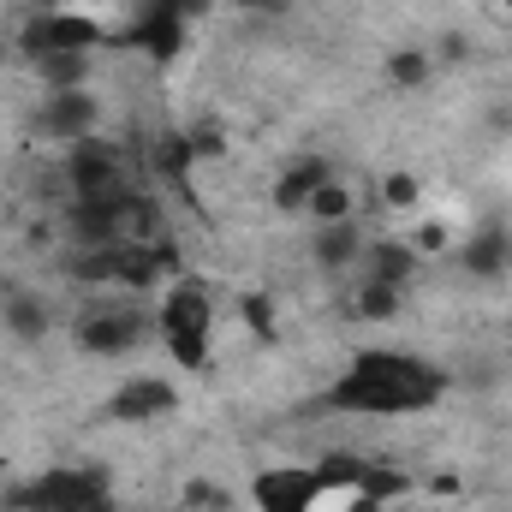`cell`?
<instances>
[{
    "label": "cell",
    "instance_id": "cell-1",
    "mask_svg": "<svg viewBox=\"0 0 512 512\" xmlns=\"http://www.w3.org/2000/svg\"><path fill=\"white\" fill-rule=\"evenodd\" d=\"M441 393H447V370H435L429 358L370 346L334 376L322 399H328V411H352V417H417V411L441 405Z\"/></svg>",
    "mask_w": 512,
    "mask_h": 512
},
{
    "label": "cell",
    "instance_id": "cell-26",
    "mask_svg": "<svg viewBox=\"0 0 512 512\" xmlns=\"http://www.w3.org/2000/svg\"><path fill=\"white\" fill-rule=\"evenodd\" d=\"M185 137H191L197 161H227V131L215 126V120H197V126H185Z\"/></svg>",
    "mask_w": 512,
    "mask_h": 512
},
{
    "label": "cell",
    "instance_id": "cell-22",
    "mask_svg": "<svg viewBox=\"0 0 512 512\" xmlns=\"http://www.w3.org/2000/svg\"><path fill=\"white\" fill-rule=\"evenodd\" d=\"M352 495H376V501H382V507H387V501H399V495H411V477H405L399 465H376V459H370Z\"/></svg>",
    "mask_w": 512,
    "mask_h": 512
},
{
    "label": "cell",
    "instance_id": "cell-7",
    "mask_svg": "<svg viewBox=\"0 0 512 512\" xmlns=\"http://www.w3.org/2000/svg\"><path fill=\"white\" fill-rule=\"evenodd\" d=\"M185 30H191V24H185L167 0H143L126 24L114 30L108 48H120V54H143L149 66H173L179 48H185Z\"/></svg>",
    "mask_w": 512,
    "mask_h": 512
},
{
    "label": "cell",
    "instance_id": "cell-31",
    "mask_svg": "<svg viewBox=\"0 0 512 512\" xmlns=\"http://www.w3.org/2000/svg\"><path fill=\"white\" fill-rule=\"evenodd\" d=\"M233 6H245V12H280L286 0H233Z\"/></svg>",
    "mask_w": 512,
    "mask_h": 512
},
{
    "label": "cell",
    "instance_id": "cell-10",
    "mask_svg": "<svg viewBox=\"0 0 512 512\" xmlns=\"http://www.w3.org/2000/svg\"><path fill=\"white\" fill-rule=\"evenodd\" d=\"M173 405H179V387L167 382V376H131V382L114 387L108 417H114V423H155V417H167Z\"/></svg>",
    "mask_w": 512,
    "mask_h": 512
},
{
    "label": "cell",
    "instance_id": "cell-29",
    "mask_svg": "<svg viewBox=\"0 0 512 512\" xmlns=\"http://www.w3.org/2000/svg\"><path fill=\"white\" fill-rule=\"evenodd\" d=\"M42 6H72V12H102V6H114V0H42Z\"/></svg>",
    "mask_w": 512,
    "mask_h": 512
},
{
    "label": "cell",
    "instance_id": "cell-21",
    "mask_svg": "<svg viewBox=\"0 0 512 512\" xmlns=\"http://www.w3.org/2000/svg\"><path fill=\"white\" fill-rule=\"evenodd\" d=\"M429 78H435V60H429L423 48H399V54L387 60V84H393V90H423Z\"/></svg>",
    "mask_w": 512,
    "mask_h": 512
},
{
    "label": "cell",
    "instance_id": "cell-23",
    "mask_svg": "<svg viewBox=\"0 0 512 512\" xmlns=\"http://www.w3.org/2000/svg\"><path fill=\"white\" fill-rule=\"evenodd\" d=\"M239 316H245V328H251L262 346L280 340V322H274V298H268V292H245V298H239Z\"/></svg>",
    "mask_w": 512,
    "mask_h": 512
},
{
    "label": "cell",
    "instance_id": "cell-4",
    "mask_svg": "<svg viewBox=\"0 0 512 512\" xmlns=\"http://www.w3.org/2000/svg\"><path fill=\"white\" fill-rule=\"evenodd\" d=\"M0 512H114V477L102 465H54L30 483H12Z\"/></svg>",
    "mask_w": 512,
    "mask_h": 512
},
{
    "label": "cell",
    "instance_id": "cell-17",
    "mask_svg": "<svg viewBox=\"0 0 512 512\" xmlns=\"http://www.w3.org/2000/svg\"><path fill=\"white\" fill-rule=\"evenodd\" d=\"M405 310V286H387V280H370L364 274V286H358V298H352V316L358 322H393Z\"/></svg>",
    "mask_w": 512,
    "mask_h": 512
},
{
    "label": "cell",
    "instance_id": "cell-19",
    "mask_svg": "<svg viewBox=\"0 0 512 512\" xmlns=\"http://www.w3.org/2000/svg\"><path fill=\"white\" fill-rule=\"evenodd\" d=\"M364 465H370V459H364V453H346V447H334V453H322V459H316V471H322V489H328V495H352V489H358V477H364Z\"/></svg>",
    "mask_w": 512,
    "mask_h": 512
},
{
    "label": "cell",
    "instance_id": "cell-30",
    "mask_svg": "<svg viewBox=\"0 0 512 512\" xmlns=\"http://www.w3.org/2000/svg\"><path fill=\"white\" fill-rule=\"evenodd\" d=\"M346 512H387L376 495H346Z\"/></svg>",
    "mask_w": 512,
    "mask_h": 512
},
{
    "label": "cell",
    "instance_id": "cell-3",
    "mask_svg": "<svg viewBox=\"0 0 512 512\" xmlns=\"http://www.w3.org/2000/svg\"><path fill=\"white\" fill-rule=\"evenodd\" d=\"M72 340L84 358H131L143 340H155V310L137 292H102L72 316Z\"/></svg>",
    "mask_w": 512,
    "mask_h": 512
},
{
    "label": "cell",
    "instance_id": "cell-27",
    "mask_svg": "<svg viewBox=\"0 0 512 512\" xmlns=\"http://www.w3.org/2000/svg\"><path fill=\"white\" fill-rule=\"evenodd\" d=\"M429 60H435V66H465V60H471V36H465V30H447Z\"/></svg>",
    "mask_w": 512,
    "mask_h": 512
},
{
    "label": "cell",
    "instance_id": "cell-16",
    "mask_svg": "<svg viewBox=\"0 0 512 512\" xmlns=\"http://www.w3.org/2000/svg\"><path fill=\"white\" fill-rule=\"evenodd\" d=\"M364 274H370V280H387V286H411L417 251H411L405 239H370V245H364Z\"/></svg>",
    "mask_w": 512,
    "mask_h": 512
},
{
    "label": "cell",
    "instance_id": "cell-5",
    "mask_svg": "<svg viewBox=\"0 0 512 512\" xmlns=\"http://www.w3.org/2000/svg\"><path fill=\"white\" fill-rule=\"evenodd\" d=\"M60 173H66V203H126L131 191H137V185L126 179V155H120V143L102 137V131L66 143Z\"/></svg>",
    "mask_w": 512,
    "mask_h": 512
},
{
    "label": "cell",
    "instance_id": "cell-11",
    "mask_svg": "<svg viewBox=\"0 0 512 512\" xmlns=\"http://www.w3.org/2000/svg\"><path fill=\"white\" fill-rule=\"evenodd\" d=\"M328 179H334V161H328V155H298V161H286L280 179H274V191H268L274 215H304V203H310Z\"/></svg>",
    "mask_w": 512,
    "mask_h": 512
},
{
    "label": "cell",
    "instance_id": "cell-8",
    "mask_svg": "<svg viewBox=\"0 0 512 512\" xmlns=\"http://www.w3.org/2000/svg\"><path fill=\"white\" fill-rule=\"evenodd\" d=\"M322 471L316 465H268L251 477L256 512H316L322 507Z\"/></svg>",
    "mask_w": 512,
    "mask_h": 512
},
{
    "label": "cell",
    "instance_id": "cell-33",
    "mask_svg": "<svg viewBox=\"0 0 512 512\" xmlns=\"http://www.w3.org/2000/svg\"><path fill=\"white\" fill-rule=\"evenodd\" d=\"M507 251H512V227H507Z\"/></svg>",
    "mask_w": 512,
    "mask_h": 512
},
{
    "label": "cell",
    "instance_id": "cell-32",
    "mask_svg": "<svg viewBox=\"0 0 512 512\" xmlns=\"http://www.w3.org/2000/svg\"><path fill=\"white\" fill-rule=\"evenodd\" d=\"M501 6H507V18H512V0H501Z\"/></svg>",
    "mask_w": 512,
    "mask_h": 512
},
{
    "label": "cell",
    "instance_id": "cell-18",
    "mask_svg": "<svg viewBox=\"0 0 512 512\" xmlns=\"http://www.w3.org/2000/svg\"><path fill=\"white\" fill-rule=\"evenodd\" d=\"M358 215V197H352V185L346 179H328L310 203H304V221L310 227H328V221H352Z\"/></svg>",
    "mask_w": 512,
    "mask_h": 512
},
{
    "label": "cell",
    "instance_id": "cell-25",
    "mask_svg": "<svg viewBox=\"0 0 512 512\" xmlns=\"http://www.w3.org/2000/svg\"><path fill=\"white\" fill-rule=\"evenodd\" d=\"M376 203H382L387 215H405V209H417V203H423V185H417L411 173H387L382 191H376Z\"/></svg>",
    "mask_w": 512,
    "mask_h": 512
},
{
    "label": "cell",
    "instance_id": "cell-14",
    "mask_svg": "<svg viewBox=\"0 0 512 512\" xmlns=\"http://www.w3.org/2000/svg\"><path fill=\"white\" fill-rule=\"evenodd\" d=\"M149 173L167 185V191H191V173H197V149L185 131H161L149 143Z\"/></svg>",
    "mask_w": 512,
    "mask_h": 512
},
{
    "label": "cell",
    "instance_id": "cell-13",
    "mask_svg": "<svg viewBox=\"0 0 512 512\" xmlns=\"http://www.w3.org/2000/svg\"><path fill=\"white\" fill-rule=\"evenodd\" d=\"M459 268L471 274V280H501L512 268V251H507V227H477L465 245H459Z\"/></svg>",
    "mask_w": 512,
    "mask_h": 512
},
{
    "label": "cell",
    "instance_id": "cell-28",
    "mask_svg": "<svg viewBox=\"0 0 512 512\" xmlns=\"http://www.w3.org/2000/svg\"><path fill=\"white\" fill-rule=\"evenodd\" d=\"M405 245H411L417 256H423V251H447V227H441V221H423V227H417Z\"/></svg>",
    "mask_w": 512,
    "mask_h": 512
},
{
    "label": "cell",
    "instance_id": "cell-15",
    "mask_svg": "<svg viewBox=\"0 0 512 512\" xmlns=\"http://www.w3.org/2000/svg\"><path fill=\"white\" fill-rule=\"evenodd\" d=\"M0 328H6L12 340L36 346V340H48V328H54V310H48V298H42V292H12V298L0 304Z\"/></svg>",
    "mask_w": 512,
    "mask_h": 512
},
{
    "label": "cell",
    "instance_id": "cell-6",
    "mask_svg": "<svg viewBox=\"0 0 512 512\" xmlns=\"http://www.w3.org/2000/svg\"><path fill=\"white\" fill-rule=\"evenodd\" d=\"M108 42H114V30L96 12H72V6H36L18 24V48H24L30 66L48 60V54H96Z\"/></svg>",
    "mask_w": 512,
    "mask_h": 512
},
{
    "label": "cell",
    "instance_id": "cell-2",
    "mask_svg": "<svg viewBox=\"0 0 512 512\" xmlns=\"http://www.w3.org/2000/svg\"><path fill=\"white\" fill-rule=\"evenodd\" d=\"M209 334H215V298L197 274H179L173 286H161L155 304V340L173 352L179 370H203L209 364Z\"/></svg>",
    "mask_w": 512,
    "mask_h": 512
},
{
    "label": "cell",
    "instance_id": "cell-9",
    "mask_svg": "<svg viewBox=\"0 0 512 512\" xmlns=\"http://www.w3.org/2000/svg\"><path fill=\"white\" fill-rule=\"evenodd\" d=\"M36 131L48 137V143H78V137H96L102 131V102L90 96V84H78V90H48L42 96V108H36Z\"/></svg>",
    "mask_w": 512,
    "mask_h": 512
},
{
    "label": "cell",
    "instance_id": "cell-24",
    "mask_svg": "<svg viewBox=\"0 0 512 512\" xmlns=\"http://www.w3.org/2000/svg\"><path fill=\"white\" fill-rule=\"evenodd\" d=\"M233 489L227 483H215V477H191L185 483V512H233Z\"/></svg>",
    "mask_w": 512,
    "mask_h": 512
},
{
    "label": "cell",
    "instance_id": "cell-20",
    "mask_svg": "<svg viewBox=\"0 0 512 512\" xmlns=\"http://www.w3.org/2000/svg\"><path fill=\"white\" fill-rule=\"evenodd\" d=\"M36 72L48 90H78V84H90V54H48V60H36Z\"/></svg>",
    "mask_w": 512,
    "mask_h": 512
},
{
    "label": "cell",
    "instance_id": "cell-12",
    "mask_svg": "<svg viewBox=\"0 0 512 512\" xmlns=\"http://www.w3.org/2000/svg\"><path fill=\"white\" fill-rule=\"evenodd\" d=\"M364 245H370V233H364L358 215H352V221H328V227L310 233V262H316L322 274H346L352 262H364Z\"/></svg>",
    "mask_w": 512,
    "mask_h": 512
}]
</instances>
